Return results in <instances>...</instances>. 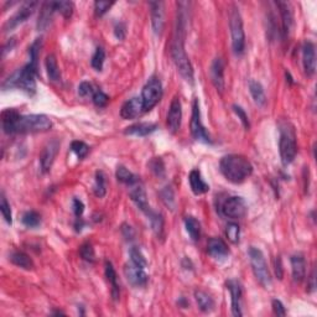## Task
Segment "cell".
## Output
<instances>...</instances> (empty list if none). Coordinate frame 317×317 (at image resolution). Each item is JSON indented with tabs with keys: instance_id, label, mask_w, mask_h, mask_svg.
Here are the masks:
<instances>
[{
	"instance_id": "24",
	"label": "cell",
	"mask_w": 317,
	"mask_h": 317,
	"mask_svg": "<svg viewBox=\"0 0 317 317\" xmlns=\"http://www.w3.org/2000/svg\"><path fill=\"white\" fill-rule=\"evenodd\" d=\"M55 2H46L41 5V10H40V15L38 20V29L45 30L50 25L51 19H52L53 13H55Z\"/></svg>"
},
{
	"instance_id": "50",
	"label": "cell",
	"mask_w": 317,
	"mask_h": 317,
	"mask_svg": "<svg viewBox=\"0 0 317 317\" xmlns=\"http://www.w3.org/2000/svg\"><path fill=\"white\" fill-rule=\"evenodd\" d=\"M96 90L93 89V86L89 83V82H82L78 86V94L81 97H89V96H93Z\"/></svg>"
},
{
	"instance_id": "14",
	"label": "cell",
	"mask_w": 317,
	"mask_h": 317,
	"mask_svg": "<svg viewBox=\"0 0 317 317\" xmlns=\"http://www.w3.org/2000/svg\"><path fill=\"white\" fill-rule=\"evenodd\" d=\"M181 119H182V107H181L180 98L174 97L171 104H170L168 118H166L168 128L172 134H175V133L178 132V129H180Z\"/></svg>"
},
{
	"instance_id": "23",
	"label": "cell",
	"mask_w": 317,
	"mask_h": 317,
	"mask_svg": "<svg viewBox=\"0 0 317 317\" xmlns=\"http://www.w3.org/2000/svg\"><path fill=\"white\" fill-rule=\"evenodd\" d=\"M211 77L214 87L219 92H223V89H225V64H223L222 58L218 57L212 64Z\"/></svg>"
},
{
	"instance_id": "31",
	"label": "cell",
	"mask_w": 317,
	"mask_h": 317,
	"mask_svg": "<svg viewBox=\"0 0 317 317\" xmlns=\"http://www.w3.org/2000/svg\"><path fill=\"white\" fill-rule=\"evenodd\" d=\"M45 66H46L47 76H49L50 81L57 82L61 79V72H59V67L55 55L47 56L46 61H45Z\"/></svg>"
},
{
	"instance_id": "41",
	"label": "cell",
	"mask_w": 317,
	"mask_h": 317,
	"mask_svg": "<svg viewBox=\"0 0 317 317\" xmlns=\"http://www.w3.org/2000/svg\"><path fill=\"white\" fill-rule=\"evenodd\" d=\"M226 234H227V238L229 239V242H232L233 244H237L239 243V237H240V228L237 223L231 222L228 223L227 227H226Z\"/></svg>"
},
{
	"instance_id": "49",
	"label": "cell",
	"mask_w": 317,
	"mask_h": 317,
	"mask_svg": "<svg viewBox=\"0 0 317 317\" xmlns=\"http://www.w3.org/2000/svg\"><path fill=\"white\" fill-rule=\"evenodd\" d=\"M233 110H234V113H236V114L238 115V118L240 119V121H242L243 123V125H244V128L245 129H249L250 128V123H249V118H248V115H247V113L244 112V109L242 108V107H239V106H237V104H234L233 106Z\"/></svg>"
},
{
	"instance_id": "36",
	"label": "cell",
	"mask_w": 317,
	"mask_h": 317,
	"mask_svg": "<svg viewBox=\"0 0 317 317\" xmlns=\"http://www.w3.org/2000/svg\"><path fill=\"white\" fill-rule=\"evenodd\" d=\"M93 192L94 195L99 198L106 196V177H104V174L102 171H98L96 174V181H94V186H93Z\"/></svg>"
},
{
	"instance_id": "19",
	"label": "cell",
	"mask_w": 317,
	"mask_h": 317,
	"mask_svg": "<svg viewBox=\"0 0 317 317\" xmlns=\"http://www.w3.org/2000/svg\"><path fill=\"white\" fill-rule=\"evenodd\" d=\"M207 251L209 256L216 260H225L229 256L228 245L220 238H211L208 240Z\"/></svg>"
},
{
	"instance_id": "20",
	"label": "cell",
	"mask_w": 317,
	"mask_h": 317,
	"mask_svg": "<svg viewBox=\"0 0 317 317\" xmlns=\"http://www.w3.org/2000/svg\"><path fill=\"white\" fill-rule=\"evenodd\" d=\"M129 196L132 198L133 202L140 208V211H143L144 213H148L150 211V205H149V201L148 197H146V192L145 189L143 188V186L135 183V185L130 186V191H129Z\"/></svg>"
},
{
	"instance_id": "54",
	"label": "cell",
	"mask_w": 317,
	"mask_h": 317,
	"mask_svg": "<svg viewBox=\"0 0 317 317\" xmlns=\"http://www.w3.org/2000/svg\"><path fill=\"white\" fill-rule=\"evenodd\" d=\"M121 231H123L124 237H125L126 239H133V237H134V232H133V229L130 226L123 225L121 226Z\"/></svg>"
},
{
	"instance_id": "55",
	"label": "cell",
	"mask_w": 317,
	"mask_h": 317,
	"mask_svg": "<svg viewBox=\"0 0 317 317\" xmlns=\"http://www.w3.org/2000/svg\"><path fill=\"white\" fill-rule=\"evenodd\" d=\"M275 274L280 280L282 279V268H281V260H280V258H277L276 263H275Z\"/></svg>"
},
{
	"instance_id": "37",
	"label": "cell",
	"mask_w": 317,
	"mask_h": 317,
	"mask_svg": "<svg viewBox=\"0 0 317 317\" xmlns=\"http://www.w3.org/2000/svg\"><path fill=\"white\" fill-rule=\"evenodd\" d=\"M160 196H161V200H163L164 205H165L168 208L171 209V211H174V208H175L174 189L170 187V186H166V187H164V189H161Z\"/></svg>"
},
{
	"instance_id": "33",
	"label": "cell",
	"mask_w": 317,
	"mask_h": 317,
	"mask_svg": "<svg viewBox=\"0 0 317 317\" xmlns=\"http://www.w3.org/2000/svg\"><path fill=\"white\" fill-rule=\"evenodd\" d=\"M115 176H117L118 181L121 183H125L128 186H133L135 183H138V176H135L133 172H130L125 166H118L117 172H115Z\"/></svg>"
},
{
	"instance_id": "42",
	"label": "cell",
	"mask_w": 317,
	"mask_h": 317,
	"mask_svg": "<svg viewBox=\"0 0 317 317\" xmlns=\"http://www.w3.org/2000/svg\"><path fill=\"white\" fill-rule=\"evenodd\" d=\"M56 11L62 14L65 19H70L73 14V3L72 2H55Z\"/></svg>"
},
{
	"instance_id": "28",
	"label": "cell",
	"mask_w": 317,
	"mask_h": 317,
	"mask_svg": "<svg viewBox=\"0 0 317 317\" xmlns=\"http://www.w3.org/2000/svg\"><path fill=\"white\" fill-rule=\"evenodd\" d=\"M249 90H250V94L253 97L256 104L259 107H264L267 104V97H265V92L263 86L260 84V82L250 79L249 81Z\"/></svg>"
},
{
	"instance_id": "39",
	"label": "cell",
	"mask_w": 317,
	"mask_h": 317,
	"mask_svg": "<svg viewBox=\"0 0 317 317\" xmlns=\"http://www.w3.org/2000/svg\"><path fill=\"white\" fill-rule=\"evenodd\" d=\"M42 46V41L41 39H36L34 41V44L31 45L29 49V55H30V65H33L35 69H38V61H39V56H40V50H41Z\"/></svg>"
},
{
	"instance_id": "11",
	"label": "cell",
	"mask_w": 317,
	"mask_h": 317,
	"mask_svg": "<svg viewBox=\"0 0 317 317\" xmlns=\"http://www.w3.org/2000/svg\"><path fill=\"white\" fill-rule=\"evenodd\" d=\"M38 5H39V3H36V2L24 3L22 7L20 8V9L16 11V13L14 14V15L11 16L7 22H5L3 29H4V31H11L15 29V27H18L19 25H21L22 22L26 21V20L33 15Z\"/></svg>"
},
{
	"instance_id": "3",
	"label": "cell",
	"mask_w": 317,
	"mask_h": 317,
	"mask_svg": "<svg viewBox=\"0 0 317 317\" xmlns=\"http://www.w3.org/2000/svg\"><path fill=\"white\" fill-rule=\"evenodd\" d=\"M52 128V121L45 114H29L16 117L10 134H27V133H44Z\"/></svg>"
},
{
	"instance_id": "47",
	"label": "cell",
	"mask_w": 317,
	"mask_h": 317,
	"mask_svg": "<svg viewBox=\"0 0 317 317\" xmlns=\"http://www.w3.org/2000/svg\"><path fill=\"white\" fill-rule=\"evenodd\" d=\"M79 254H81V257L83 258L86 262H94V249H93L92 244H89V243H84L83 245H82L81 249H79Z\"/></svg>"
},
{
	"instance_id": "5",
	"label": "cell",
	"mask_w": 317,
	"mask_h": 317,
	"mask_svg": "<svg viewBox=\"0 0 317 317\" xmlns=\"http://www.w3.org/2000/svg\"><path fill=\"white\" fill-rule=\"evenodd\" d=\"M36 75H38V69L30 64L25 65L22 69L15 71L9 78L5 79L3 88H19L29 94H34L36 92Z\"/></svg>"
},
{
	"instance_id": "10",
	"label": "cell",
	"mask_w": 317,
	"mask_h": 317,
	"mask_svg": "<svg viewBox=\"0 0 317 317\" xmlns=\"http://www.w3.org/2000/svg\"><path fill=\"white\" fill-rule=\"evenodd\" d=\"M191 134L195 140L203 141V143H211V138L206 132L203 126L202 120H201V110L200 102L198 99H195L192 103V115H191Z\"/></svg>"
},
{
	"instance_id": "21",
	"label": "cell",
	"mask_w": 317,
	"mask_h": 317,
	"mask_svg": "<svg viewBox=\"0 0 317 317\" xmlns=\"http://www.w3.org/2000/svg\"><path fill=\"white\" fill-rule=\"evenodd\" d=\"M276 7L279 8L280 16H281V27H282V36L287 38L290 34L291 27L294 24V16H293V10L289 3L284 2H277Z\"/></svg>"
},
{
	"instance_id": "48",
	"label": "cell",
	"mask_w": 317,
	"mask_h": 317,
	"mask_svg": "<svg viewBox=\"0 0 317 317\" xmlns=\"http://www.w3.org/2000/svg\"><path fill=\"white\" fill-rule=\"evenodd\" d=\"M114 5L113 2H96L94 3V13L97 16H102Z\"/></svg>"
},
{
	"instance_id": "12",
	"label": "cell",
	"mask_w": 317,
	"mask_h": 317,
	"mask_svg": "<svg viewBox=\"0 0 317 317\" xmlns=\"http://www.w3.org/2000/svg\"><path fill=\"white\" fill-rule=\"evenodd\" d=\"M124 275L130 285L135 288H144L148 284L149 275L145 273V268H141L130 262L124 267Z\"/></svg>"
},
{
	"instance_id": "25",
	"label": "cell",
	"mask_w": 317,
	"mask_h": 317,
	"mask_svg": "<svg viewBox=\"0 0 317 317\" xmlns=\"http://www.w3.org/2000/svg\"><path fill=\"white\" fill-rule=\"evenodd\" d=\"M188 181L192 192H194L195 195H197V196L198 195H203L209 191V186L203 181L202 176H201V172L198 171V170H192V171L189 172Z\"/></svg>"
},
{
	"instance_id": "52",
	"label": "cell",
	"mask_w": 317,
	"mask_h": 317,
	"mask_svg": "<svg viewBox=\"0 0 317 317\" xmlns=\"http://www.w3.org/2000/svg\"><path fill=\"white\" fill-rule=\"evenodd\" d=\"M273 310H274V313L277 316H285L287 315V310H285L284 305H282V302L280 301V300H273Z\"/></svg>"
},
{
	"instance_id": "6",
	"label": "cell",
	"mask_w": 317,
	"mask_h": 317,
	"mask_svg": "<svg viewBox=\"0 0 317 317\" xmlns=\"http://www.w3.org/2000/svg\"><path fill=\"white\" fill-rule=\"evenodd\" d=\"M229 27H231L232 49L236 55L240 56L244 53L245 49V34L243 27V20L240 16L239 9L233 5L229 14Z\"/></svg>"
},
{
	"instance_id": "2",
	"label": "cell",
	"mask_w": 317,
	"mask_h": 317,
	"mask_svg": "<svg viewBox=\"0 0 317 317\" xmlns=\"http://www.w3.org/2000/svg\"><path fill=\"white\" fill-rule=\"evenodd\" d=\"M219 170L229 182L242 183L253 174V165L243 155L231 154L222 157Z\"/></svg>"
},
{
	"instance_id": "35",
	"label": "cell",
	"mask_w": 317,
	"mask_h": 317,
	"mask_svg": "<svg viewBox=\"0 0 317 317\" xmlns=\"http://www.w3.org/2000/svg\"><path fill=\"white\" fill-rule=\"evenodd\" d=\"M146 216L149 217L150 223H151L152 231L157 234V236H161L164 231V218L160 213H156V212H152L151 209L146 213Z\"/></svg>"
},
{
	"instance_id": "15",
	"label": "cell",
	"mask_w": 317,
	"mask_h": 317,
	"mask_svg": "<svg viewBox=\"0 0 317 317\" xmlns=\"http://www.w3.org/2000/svg\"><path fill=\"white\" fill-rule=\"evenodd\" d=\"M150 9H151V25L152 31L156 36L163 34L165 27V11H164L163 2H151L150 3Z\"/></svg>"
},
{
	"instance_id": "22",
	"label": "cell",
	"mask_w": 317,
	"mask_h": 317,
	"mask_svg": "<svg viewBox=\"0 0 317 317\" xmlns=\"http://www.w3.org/2000/svg\"><path fill=\"white\" fill-rule=\"evenodd\" d=\"M291 271H293V280L295 282H301L306 276V260L301 253L294 254L291 257Z\"/></svg>"
},
{
	"instance_id": "8",
	"label": "cell",
	"mask_w": 317,
	"mask_h": 317,
	"mask_svg": "<svg viewBox=\"0 0 317 317\" xmlns=\"http://www.w3.org/2000/svg\"><path fill=\"white\" fill-rule=\"evenodd\" d=\"M163 84H161V81L157 77H151L146 82L145 86L143 87V90H141L140 97L141 101H143L145 112H149L156 106L163 98Z\"/></svg>"
},
{
	"instance_id": "56",
	"label": "cell",
	"mask_w": 317,
	"mask_h": 317,
	"mask_svg": "<svg viewBox=\"0 0 317 317\" xmlns=\"http://www.w3.org/2000/svg\"><path fill=\"white\" fill-rule=\"evenodd\" d=\"M14 45H15V40L14 39H11L9 42H8L7 45H5L4 46V49H3V57H4L5 55H7V52L8 51H11V49H13L14 47Z\"/></svg>"
},
{
	"instance_id": "43",
	"label": "cell",
	"mask_w": 317,
	"mask_h": 317,
	"mask_svg": "<svg viewBox=\"0 0 317 317\" xmlns=\"http://www.w3.org/2000/svg\"><path fill=\"white\" fill-rule=\"evenodd\" d=\"M130 260L135 265H139L141 268L148 267V262H146L145 257L143 256V253H141V250L138 247H133L130 249Z\"/></svg>"
},
{
	"instance_id": "53",
	"label": "cell",
	"mask_w": 317,
	"mask_h": 317,
	"mask_svg": "<svg viewBox=\"0 0 317 317\" xmlns=\"http://www.w3.org/2000/svg\"><path fill=\"white\" fill-rule=\"evenodd\" d=\"M115 36L119 40H123L124 36H125V26H124V24H118L117 26H115Z\"/></svg>"
},
{
	"instance_id": "16",
	"label": "cell",
	"mask_w": 317,
	"mask_h": 317,
	"mask_svg": "<svg viewBox=\"0 0 317 317\" xmlns=\"http://www.w3.org/2000/svg\"><path fill=\"white\" fill-rule=\"evenodd\" d=\"M144 113L146 112L144 109V104L141 98L134 97L123 104V107L120 109V117L125 119V120H129V119H137L141 117Z\"/></svg>"
},
{
	"instance_id": "44",
	"label": "cell",
	"mask_w": 317,
	"mask_h": 317,
	"mask_svg": "<svg viewBox=\"0 0 317 317\" xmlns=\"http://www.w3.org/2000/svg\"><path fill=\"white\" fill-rule=\"evenodd\" d=\"M71 150H72V151L75 152L79 158H84L87 156V154L89 152L88 145L84 144L83 141H78V140L73 141V143L71 144Z\"/></svg>"
},
{
	"instance_id": "18",
	"label": "cell",
	"mask_w": 317,
	"mask_h": 317,
	"mask_svg": "<svg viewBox=\"0 0 317 317\" xmlns=\"http://www.w3.org/2000/svg\"><path fill=\"white\" fill-rule=\"evenodd\" d=\"M227 289L232 297V313L233 316H242V287L237 280H229L227 281Z\"/></svg>"
},
{
	"instance_id": "30",
	"label": "cell",
	"mask_w": 317,
	"mask_h": 317,
	"mask_svg": "<svg viewBox=\"0 0 317 317\" xmlns=\"http://www.w3.org/2000/svg\"><path fill=\"white\" fill-rule=\"evenodd\" d=\"M195 299H196L198 307L203 312H211L214 307V301L206 291L196 290L195 291Z\"/></svg>"
},
{
	"instance_id": "51",
	"label": "cell",
	"mask_w": 317,
	"mask_h": 317,
	"mask_svg": "<svg viewBox=\"0 0 317 317\" xmlns=\"http://www.w3.org/2000/svg\"><path fill=\"white\" fill-rule=\"evenodd\" d=\"M72 208H73V213H75V216L77 218H79L82 214H83L84 205L81 200H78V198H73Z\"/></svg>"
},
{
	"instance_id": "29",
	"label": "cell",
	"mask_w": 317,
	"mask_h": 317,
	"mask_svg": "<svg viewBox=\"0 0 317 317\" xmlns=\"http://www.w3.org/2000/svg\"><path fill=\"white\" fill-rule=\"evenodd\" d=\"M104 268H106V276H107V279H108V281L110 282V287H112V296H113V299L118 300L119 299V294H120V289H119L117 273H115L114 268H113V264L110 262H106V264H104Z\"/></svg>"
},
{
	"instance_id": "26",
	"label": "cell",
	"mask_w": 317,
	"mask_h": 317,
	"mask_svg": "<svg viewBox=\"0 0 317 317\" xmlns=\"http://www.w3.org/2000/svg\"><path fill=\"white\" fill-rule=\"evenodd\" d=\"M157 129V125L154 123H137L128 126L125 129L126 135H135V137H146L154 133Z\"/></svg>"
},
{
	"instance_id": "4",
	"label": "cell",
	"mask_w": 317,
	"mask_h": 317,
	"mask_svg": "<svg viewBox=\"0 0 317 317\" xmlns=\"http://www.w3.org/2000/svg\"><path fill=\"white\" fill-rule=\"evenodd\" d=\"M280 139H279V149L280 157L284 166L290 165L295 160L297 152L296 143V132L295 126L290 121H282L279 125Z\"/></svg>"
},
{
	"instance_id": "27",
	"label": "cell",
	"mask_w": 317,
	"mask_h": 317,
	"mask_svg": "<svg viewBox=\"0 0 317 317\" xmlns=\"http://www.w3.org/2000/svg\"><path fill=\"white\" fill-rule=\"evenodd\" d=\"M9 260L13 263L14 265L25 269V270H31V269L34 268L33 259H31L26 253H24V251H20V250L13 251V253L10 254Z\"/></svg>"
},
{
	"instance_id": "32",
	"label": "cell",
	"mask_w": 317,
	"mask_h": 317,
	"mask_svg": "<svg viewBox=\"0 0 317 317\" xmlns=\"http://www.w3.org/2000/svg\"><path fill=\"white\" fill-rule=\"evenodd\" d=\"M185 227L192 240H198L201 238V223L195 217L188 216L185 218Z\"/></svg>"
},
{
	"instance_id": "17",
	"label": "cell",
	"mask_w": 317,
	"mask_h": 317,
	"mask_svg": "<svg viewBox=\"0 0 317 317\" xmlns=\"http://www.w3.org/2000/svg\"><path fill=\"white\" fill-rule=\"evenodd\" d=\"M302 64H304L305 73L311 77L316 72V47L315 44L306 41L302 46Z\"/></svg>"
},
{
	"instance_id": "7",
	"label": "cell",
	"mask_w": 317,
	"mask_h": 317,
	"mask_svg": "<svg viewBox=\"0 0 317 317\" xmlns=\"http://www.w3.org/2000/svg\"><path fill=\"white\" fill-rule=\"evenodd\" d=\"M248 256L249 260H250L251 270H253L256 279L263 288L269 289L271 287V275L263 251L259 248L250 247L248 250Z\"/></svg>"
},
{
	"instance_id": "9",
	"label": "cell",
	"mask_w": 317,
	"mask_h": 317,
	"mask_svg": "<svg viewBox=\"0 0 317 317\" xmlns=\"http://www.w3.org/2000/svg\"><path fill=\"white\" fill-rule=\"evenodd\" d=\"M220 211H222L223 216L232 218V219H237V218H242L247 214L248 207L244 198L239 196H232L228 197L223 202Z\"/></svg>"
},
{
	"instance_id": "1",
	"label": "cell",
	"mask_w": 317,
	"mask_h": 317,
	"mask_svg": "<svg viewBox=\"0 0 317 317\" xmlns=\"http://www.w3.org/2000/svg\"><path fill=\"white\" fill-rule=\"evenodd\" d=\"M185 38L186 15L183 13V9H181L180 4H178L177 25L171 42V57L174 59V64L180 75L189 83H194V69H192V65L185 51Z\"/></svg>"
},
{
	"instance_id": "34",
	"label": "cell",
	"mask_w": 317,
	"mask_h": 317,
	"mask_svg": "<svg viewBox=\"0 0 317 317\" xmlns=\"http://www.w3.org/2000/svg\"><path fill=\"white\" fill-rule=\"evenodd\" d=\"M21 222L27 228H38L41 225V216L35 211H27L22 216Z\"/></svg>"
},
{
	"instance_id": "40",
	"label": "cell",
	"mask_w": 317,
	"mask_h": 317,
	"mask_svg": "<svg viewBox=\"0 0 317 317\" xmlns=\"http://www.w3.org/2000/svg\"><path fill=\"white\" fill-rule=\"evenodd\" d=\"M104 59H106V51L102 47H97L94 55L92 56V59H90V65H92V67L96 71H102L103 70Z\"/></svg>"
},
{
	"instance_id": "46",
	"label": "cell",
	"mask_w": 317,
	"mask_h": 317,
	"mask_svg": "<svg viewBox=\"0 0 317 317\" xmlns=\"http://www.w3.org/2000/svg\"><path fill=\"white\" fill-rule=\"evenodd\" d=\"M92 101H93V103H94L96 107H98V108H104V107L108 104L109 97L106 94V93L98 89V90H96L94 93H93Z\"/></svg>"
},
{
	"instance_id": "13",
	"label": "cell",
	"mask_w": 317,
	"mask_h": 317,
	"mask_svg": "<svg viewBox=\"0 0 317 317\" xmlns=\"http://www.w3.org/2000/svg\"><path fill=\"white\" fill-rule=\"evenodd\" d=\"M58 149L59 141L53 139L50 143H47V145L42 150L41 155H40V165H41L42 172H49L51 168H52L53 161H55L58 154Z\"/></svg>"
},
{
	"instance_id": "45",
	"label": "cell",
	"mask_w": 317,
	"mask_h": 317,
	"mask_svg": "<svg viewBox=\"0 0 317 317\" xmlns=\"http://www.w3.org/2000/svg\"><path fill=\"white\" fill-rule=\"evenodd\" d=\"M0 211H2L3 218H4V219H5V222H7L8 225L11 226V223H13V214H11L10 205H9V203H8L7 197H5L4 195H2V203H0Z\"/></svg>"
},
{
	"instance_id": "38",
	"label": "cell",
	"mask_w": 317,
	"mask_h": 317,
	"mask_svg": "<svg viewBox=\"0 0 317 317\" xmlns=\"http://www.w3.org/2000/svg\"><path fill=\"white\" fill-rule=\"evenodd\" d=\"M149 168L156 177L165 176V164L161 157H154L150 160Z\"/></svg>"
}]
</instances>
